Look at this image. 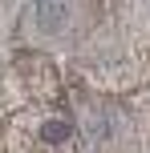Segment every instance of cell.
<instances>
[{
    "label": "cell",
    "instance_id": "obj_1",
    "mask_svg": "<svg viewBox=\"0 0 150 153\" xmlns=\"http://www.w3.org/2000/svg\"><path fill=\"white\" fill-rule=\"evenodd\" d=\"M29 20L37 24L41 32L53 36V32H61L65 24H69V4H65V0H37V4L29 8Z\"/></svg>",
    "mask_w": 150,
    "mask_h": 153
},
{
    "label": "cell",
    "instance_id": "obj_2",
    "mask_svg": "<svg viewBox=\"0 0 150 153\" xmlns=\"http://www.w3.org/2000/svg\"><path fill=\"white\" fill-rule=\"evenodd\" d=\"M41 137H45L49 145H61V141L69 137V125H65V121H49L45 129H41Z\"/></svg>",
    "mask_w": 150,
    "mask_h": 153
}]
</instances>
